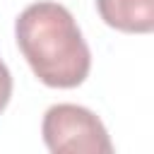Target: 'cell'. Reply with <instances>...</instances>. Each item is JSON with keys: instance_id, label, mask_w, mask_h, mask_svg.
Returning <instances> with one entry per match:
<instances>
[{"instance_id": "1", "label": "cell", "mask_w": 154, "mask_h": 154, "mask_svg": "<svg viewBox=\"0 0 154 154\" xmlns=\"http://www.w3.org/2000/svg\"><path fill=\"white\" fill-rule=\"evenodd\" d=\"M14 38L31 72L46 87L75 89L89 77L91 51L65 5L31 2L14 22Z\"/></svg>"}, {"instance_id": "2", "label": "cell", "mask_w": 154, "mask_h": 154, "mask_svg": "<svg viewBox=\"0 0 154 154\" xmlns=\"http://www.w3.org/2000/svg\"><path fill=\"white\" fill-rule=\"evenodd\" d=\"M43 144L53 154H111L113 142L101 118L87 106L53 103L41 123Z\"/></svg>"}, {"instance_id": "3", "label": "cell", "mask_w": 154, "mask_h": 154, "mask_svg": "<svg viewBox=\"0 0 154 154\" xmlns=\"http://www.w3.org/2000/svg\"><path fill=\"white\" fill-rule=\"evenodd\" d=\"M99 17L125 34H149L154 29V0H96Z\"/></svg>"}, {"instance_id": "4", "label": "cell", "mask_w": 154, "mask_h": 154, "mask_svg": "<svg viewBox=\"0 0 154 154\" xmlns=\"http://www.w3.org/2000/svg\"><path fill=\"white\" fill-rule=\"evenodd\" d=\"M12 99V75H10V67L0 60V113L7 108Z\"/></svg>"}]
</instances>
